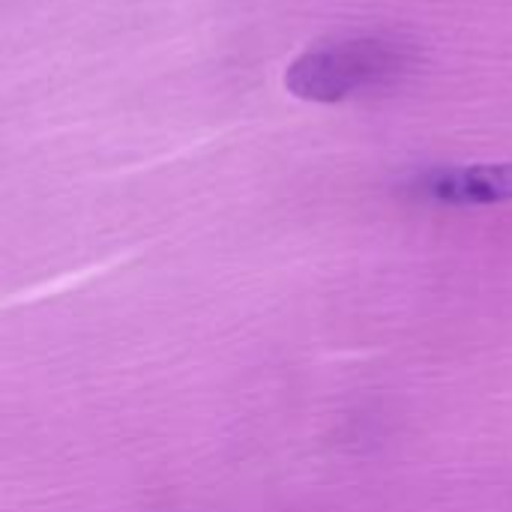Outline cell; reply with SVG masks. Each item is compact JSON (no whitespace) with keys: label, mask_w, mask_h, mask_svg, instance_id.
Here are the masks:
<instances>
[{"label":"cell","mask_w":512,"mask_h":512,"mask_svg":"<svg viewBox=\"0 0 512 512\" xmlns=\"http://www.w3.org/2000/svg\"><path fill=\"white\" fill-rule=\"evenodd\" d=\"M417 69V48L387 33L318 42L288 63L285 87L297 99L336 105L402 84Z\"/></svg>","instance_id":"cell-1"},{"label":"cell","mask_w":512,"mask_h":512,"mask_svg":"<svg viewBox=\"0 0 512 512\" xmlns=\"http://www.w3.org/2000/svg\"><path fill=\"white\" fill-rule=\"evenodd\" d=\"M408 192L438 207H495L512 201V162L450 165L417 174Z\"/></svg>","instance_id":"cell-2"}]
</instances>
